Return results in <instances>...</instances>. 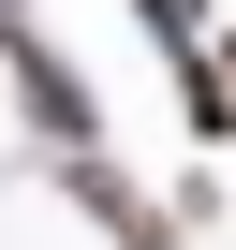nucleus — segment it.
Segmentation results:
<instances>
[{"label": "nucleus", "mask_w": 236, "mask_h": 250, "mask_svg": "<svg viewBox=\"0 0 236 250\" xmlns=\"http://www.w3.org/2000/svg\"><path fill=\"white\" fill-rule=\"evenodd\" d=\"M221 88H236V74H221Z\"/></svg>", "instance_id": "2"}, {"label": "nucleus", "mask_w": 236, "mask_h": 250, "mask_svg": "<svg viewBox=\"0 0 236 250\" xmlns=\"http://www.w3.org/2000/svg\"><path fill=\"white\" fill-rule=\"evenodd\" d=\"M148 15H163V30H192V0H148Z\"/></svg>", "instance_id": "1"}]
</instances>
